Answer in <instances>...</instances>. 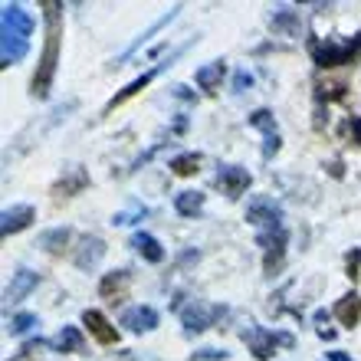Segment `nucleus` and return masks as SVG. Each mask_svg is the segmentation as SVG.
I'll return each instance as SVG.
<instances>
[{"label":"nucleus","instance_id":"8","mask_svg":"<svg viewBox=\"0 0 361 361\" xmlns=\"http://www.w3.org/2000/svg\"><path fill=\"white\" fill-rule=\"evenodd\" d=\"M250 125L267 135V145H263V158H273V154H279V148H283V138H279V128H276L273 112H269V109H257V112L250 115Z\"/></svg>","mask_w":361,"mask_h":361},{"label":"nucleus","instance_id":"28","mask_svg":"<svg viewBox=\"0 0 361 361\" xmlns=\"http://www.w3.org/2000/svg\"><path fill=\"white\" fill-rule=\"evenodd\" d=\"M230 352H217V348H200L190 355V361H227Z\"/></svg>","mask_w":361,"mask_h":361},{"label":"nucleus","instance_id":"13","mask_svg":"<svg viewBox=\"0 0 361 361\" xmlns=\"http://www.w3.org/2000/svg\"><path fill=\"white\" fill-rule=\"evenodd\" d=\"M82 325H86L89 335H92L99 345H115V342H118L115 325H109V319H105L99 309H86V312H82Z\"/></svg>","mask_w":361,"mask_h":361},{"label":"nucleus","instance_id":"16","mask_svg":"<svg viewBox=\"0 0 361 361\" xmlns=\"http://www.w3.org/2000/svg\"><path fill=\"white\" fill-rule=\"evenodd\" d=\"M89 188V174L82 171V168H69L63 178L53 184V194L56 197H73V194H79V190Z\"/></svg>","mask_w":361,"mask_h":361},{"label":"nucleus","instance_id":"10","mask_svg":"<svg viewBox=\"0 0 361 361\" xmlns=\"http://www.w3.org/2000/svg\"><path fill=\"white\" fill-rule=\"evenodd\" d=\"M37 220V210L30 207V204H17V207H7L4 210V217H0V237L7 240L20 230H27L30 224Z\"/></svg>","mask_w":361,"mask_h":361},{"label":"nucleus","instance_id":"31","mask_svg":"<svg viewBox=\"0 0 361 361\" xmlns=\"http://www.w3.org/2000/svg\"><path fill=\"white\" fill-rule=\"evenodd\" d=\"M250 86H253V76H250L247 69H240L237 76H233V89H237V92H247Z\"/></svg>","mask_w":361,"mask_h":361},{"label":"nucleus","instance_id":"23","mask_svg":"<svg viewBox=\"0 0 361 361\" xmlns=\"http://www.w3.org/2000/svg\"><path fill=\"white\" fill-rule=\"evenodd\" d=\"M132 247L138 250V253H142L148 263H161V259H164L161 243H158L152 233H135V237H132Z\"/></svg>","mask_w":361,"mask_h":361},{"label":"nucleus","instance_id":"4","mask_svg":"<svg viewBox=\"0 0 361 361\" xmlns=\"http://www.w3.org/2000/svg\"><path fill=\"white\" fill-rule=\"evenodd\" d=\"M243 342L250 345L253 358L267 361V358H273L276 345L293 348V335H286V332H267V329H247V332H243Z\"/></svg>","mask_w":361,"mask_h":361},{"label":"nucleus","instance_id":"27","mask_svg":"<svg viewBox=\"0 0 361 361\" xmlns=\"http://www.w3.org/2000/svg\"><path fill=\"white\" fill-rule=\"evenodd\" d=\"M33 325H37V315H33V312H20V315H13V319H10L7 332L10 335H23L27 329H33Z\"/></svg>","mask_w":361,"mask_h":361},{"label":"nucleus","instance_id":"5","mask_svg":"<svg viewBox=\"0 0 361 361\" xmlns=\"http://www.w3.org/2000/svg\"><path fill=\"white\" fill-rule=\"evenodd\" d=\"M220 312H224V309H217V305H207V302H200V299H190V302L180 309V322H184V332H188V335L204 332V329H210V325L217 322Z\"/></svg>","mask_w":361,"mask_h":361},{"label":"nucleus","instance_id":"30","mask_svg":"<svg viewBox=\"0 0 361 361\" xmlns=\"http://www.w3.org/2000/svg\"><path fill=\"white\" fill-rule=\"evenodd\" d=\"M145 214H148V210H145V207H132V210H122V214H115V224H122V227H125V224H135V220H142Z\"/></svg>","mask_w":361,"mask_h":361},{"label":"nucleus","instance_id":"2","mask_svg":"<svg viewBox=\"0 0 361 361\" xmlns=\"http://www.w3.org/2000/svg\"><path fill=\"white\" fill-rule=\"evenodd\" d=\"M33 17L20 4H4L0 10V66H17L30 53Z\"/></svg>","mask_w":361,"mask_h":361},{"label":"nucleus","instance_id":"6","mask_svg":"<svg viewBox=\"0 0 361 361\" xmlns=\"http://www.w3.org/2000/svg\"><path fill=\"white\" fill-rule=\"evenodd\" d=\"M247 220L257 224L259 230H273L283 227V210H279V204L273 197H253L247 204Z\"/></svg>","mask_w":361,"mask_h":361},{"label":"nucleus","instance_id":"33","mask_svg":"<svg viewBox=\"0 0 361 361\" xmlns=\"http://www.w3.org/2000/svg\"><path fill=\"white\" fill-rule=\"evenodd\" d=\"M329 361H352L345 352H329Z\"/></svg>","mask_w":361,"mask_h":361},{"label":"nucleus","instance_id":"32","mask_svg":"<svg viewBox=\"0 0 361 361\" xmlns=\"http://www.w3.org/2000/svg\"><path fill=\"white\" fill-rule=\"evenodd\" d=\"M345 132L355 138V145H361V118H352V122L345 125Z\"/></svg>","mask_w":361,"mask_h":361},{"label":"nucleus","instance_id":"19","mask_svg":"<svg viewBox=\"0 0 361 361\" xmlns=\"http://www.w3.org/2000/svg\"><path fill=\"white\" fill-rule=\"evenodd\" d=\"M224 73H227V66L224 63H207V66H200L197 73H194V79H197V86L204 89L207 95H214L220 89V82H224Z\"/></svg>","mask_w":361,"mask_h":361},{"label":"nucleus","instance_id":"22","mask_svg":"<svg viewBox=\"0 0 361 361\" xmlns=\"http://www.w3.org/2000/svg\"><path fill=\"white\" fill-rule=\"evenodd\" d=\"M273 33H283V37H299V13L295 10H276L273 20H269Z\"/></svg>","mask_w":361,"mask_h":361},{"label":"nucleus","instance_id":"20","mask_svg":"<svg viewBox=\"0 0 361 361\" xmlns=\"http://www.w3.org/2000/svg\"><path fill=\"white\" fill-rule=\"evenodd\" d=\"M69 240H73V230L69 227H53L39 233V247L47 250V253H53V257H59L69 247Z\"/></svg>","mask_w":361,"mask_h":361},{"label":"nucleus","instance_id":"24","mask_svg":"<svg viewBox=\"0 0 361 361\" xmlns=\"http://www.w3.org/2000/svg\"><path fill=\"white\" fill-rule=\"evenodd\" d=\"M200 158L197 152H184V154H174L171 158V171L178 174V178H190V174H197L200 171Z\"/></svg>","mask_w":361,"mask_h":361},{"label":"nucleus","instance_id":"17","mask_svg":"<svg viewBox=\"0 0 361 361\" xmlns=\"http://www.w3.org/2000/svg\"><path fill=\"white\" fill-rule=\"evenodd\" d=\"M154 76H158V69H148V73H142V76H138V79H132V82H128V86H125L122 92H115L112 99H109V105H105V115H109V112H115L118 105H125V102H128V99H132V95H138V92H142V89H148V82H152Z\"/></svg>","mask_w":361,"mask_h":361},{"label":"nucleus","instance_id":"7","mask_svg":"<svg viewBox=\"0 0 361 361\" xmlns=\"http://www.w3.org/2000/svg\"><path fill=\"white\" fill-rule=\"evenodd\" d=\"M253 184L247 168H240V164H220L217 171V188L227 194V197H240V194H247V188Z\"/></svg>","mask_w":361,"mask_h":361},{"label":"nucleus","instance_id":"26","mask_svg":"<svg viewBox=\"0 0 361 361\" xmlns=\"http://www.w3.org/2000/svg\"><path fill=\"white\" fill-rule=\"evenodd\" d=\"M345 89L348 86H345L342 79H332V82H319V86H315V95L329 102V99H345Z\"/></svg>","mask_w":361,"mask_h":361},{"label":"nucleus","instance_id":"25","mask_svg":"<svg viewBox=\"0 0 361 361\" xmlns=\"http://www.w3.org/2000/svg\"><path fill=\"white\" fill-rule=\"evenodd\" d=\"M56 348H59V352H69V355H79L82 348H86L82 332H79V329H73V325H66V329L59 332V338H56Z\"/></svg>","mask_w":361,"mask_h":361},{"label":"nucleus","instance_id":"15","mask_svg":"<svg viewBox=\"0 0 361 361\" xmlns=\"http://www.w3.org/2000/svg\"><path fill=\"white\" fill-rule=\"evenodd\" d=\"M105 257V243L99 237H82L79 240V250L73 253V263H76L79 269H92L99 259Z\"/></svg>","mask_w":361,"mask_h":361},{"label":"nucleus","instance_id":"12","mask_svg":"<svg viewBox=\"0 0 361 361\" xmlns=\"http://www.w3.org/2000/svg\"><path fill=\"white\" fill-rule=\"evenodd\" d=\"M128 286H132V273L128 269H115V273H105L102 283H99V295L109 299V302H122L128 295Z\"/></svg>","mask_w":361,"mask_h":361},{"label":"nucleus","instance_id":"21","mask_svg":"<svg viewBox=\"0 0 361 361\" xmlns=\"http://www.w3.org/2000/svg\"><path fill=\"white\" fill-rule=\"evenodd\" d=\"M204 194L200 190H180L178 197H174V207H178L180 217H197L200 210H204Z\"/></svg>","mask_w":361,"mask_h":361},{"label":"nucleus","instance_id":"9","mask_svg":"<svg viewBox=\"0 0 361 361\" xmlns=\"http://www.w3.org/2000/svg\"><path fill=\"white\" fill-rule=\"evenodd\" d=\"M286 240H289V233H286L283 227H273V230H259L257 233V243L263 250H267V273H273L279 263H283V250H286Z\"/></svg>","mask_w":361,"mask_h":361},{"label":"nucleus","instance_id":"18","mask_svg":"<svg viewBox=\"0 0 361 361\" xmlns=\"http://www.w3.org/2000/svg\"><path fill=\"white\" fill-rule=\"evenodd\" d=\"M335 319L342 325H348V329H355V325L361 322V295L358 293H348L338 299V305H335Z\"/></svg>","mask_w":361,"mask_h":361},{"label":"nucleus","instance_id":"3","mask_svg":"<svg viewBox=\"0 0 361 361\" xmlns=\"http://www.w3.org/2000/svg\"><path fill=\"white\" fill-rule=\"evenodd\" d=\"M309 53H312L315 66L322 69H332V66H355V63H361V33L352 39H345V43H338V39H312L309 43Z\"/></svg>","mask_w":361,"mask_h":361},{"label":"nucleus","instance_id":"14","mask_svg":"<svg viewBox=\"0 0 361 361\" xmlns=\"http://www.w3.org/2000/svg\"><path fill=\"white\" fill-rule=\"evenodd\" d=\"M37 283H39V276L33 273V269H17L7 286V293H4V299H7V302H20V299H27V295L37 289Z\"/></svg>","mask_w":361,"mask_h":361},{"label":"nucleus","instance_id":"1","mask_svg":"<svg viewBox=\"0 0 361 361\" xmlns=\"http://www.w3.org/2000/svg\"><path fill=\"white\" fill-rule=\"evenodd\" d=\"M39 10H43V20H47V43H43V56H39V66L33 73V82H30V92L37 99H47L49 86L56 79V63H59V39H63V7L56 0H39Z\"/></svg>","mask_w":361,"mask_h":361},{"label":"nucleus","instance_id":"11","mask_svg":"<svg viewBox=\"0 0 361 361\" xmlns=\"http://www.w3.org/2000/svg\"><path fill=\"white\" fill-rule=\"evenodd\" d=\"M158 312H154L152 305H132V309H125L122 312V325L128 332H154L158 329Z\"/></svg>","mask_w":361,"mask_h":361},{"label":"nucleus","instance_id":"29","mask_svg":"<svg viewBox=\"0 0 361 361\" xmlns=\"http://www.w3.org/2000/svg\"><path fill=\"white\" fill-rule=\"evenodd\" d=\"M345 269H348V279H358V269H361V250H352V253H348V257H345Z\"/></svg>","mask_w":361,"mask_h":361}]
</instances>
